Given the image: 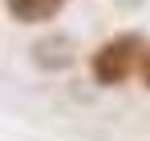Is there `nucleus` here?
I'll return each mask as SVG.
<instances>
[{"instance_id": "obj_4", "label": "nucleus", "mask_w": 150, "mask_h": 141, "mask_svg": "<svg viewBox=\"0 0 150 141\" xmlns=\"http://www.w3.org/2000/svg\"><path fill=\"white\" fill-rule=\"evenodd\" d=\"M138 81H142V89H150V48H146V57H142V69H138Z\"/></svg>"}, {"instance_id": "obj_2", "label": "nucleus", "mask_w": 150, "mask_h": 141, "mask_svg": "<svg viewBox=\"0 0 150 141\" xmlns=\"http://www.w3.org/2000/svg\"><path fill=\"white\" fill-rule=\"evenodd\" d=\"M33 65L45 73H61L69 69L77 61V40L73 36H65V32H49V36H41V40H33Z\"/></svg>"}, {"instance_id": "obj_3", "label": "nucleus", "mask_w": 150, "mask_h": 141, "mask_svg": "<svg viewBox=\"0 0 150 141\" xmlns=\"http://www.w3.org/2000/svg\"><path fill=\"white\" fill-rule=\"evenodd\" d=\"M69 0H4V12L16 24H49L61 16Z\"/></svg>"}, {"instance_id": "obj_1", "label": "nucleus", "mask_w": 150, "mask_h": 141, "mask_svg": "<svg viewBox=\"0 0 150 141\" xmlns=\"http://www.w3.org/2000/svg\"><path fill=\"white\" fill-rule=\"evenodd\" d=\"M146 48H150V40L142 36V32H134V28L105 36V40L89 52V77H93V85L118 89V85H126L130 77H138Z\"/></svg>"}]
</instances>
